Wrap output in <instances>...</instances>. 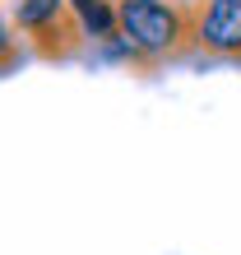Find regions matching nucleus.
I'll return each instance as SVG.
<instances>
[{
    "label": "nucleus",
    "instance_id": "1",
    "mask_svg": "<svg viewBox=\"0 0 241 255\" xmlns=\"http://www.w3.org/2000/svg\"><path fill=\"white\" fill-rule=\"evenodd\" d=\"M116 23H120V33H125L130 51H139V56L176 51V42L186 37L181 14L172 5H162V0H125V5L116 9Z\"/></svg>",
    "mask_w": 241,
    "mask_h": 255
},
{
    "label": "nucleus",
    "instance_id": "2",
    "mask_svg": "<svg viewBox=\"0 0 241 255\" xmlns=\"http://www.w3.org/2000/svg\"><path fill=\"white\" fill-rule=\"evenodd\" d=\"M200 42L223 56L241 51V0H209V9L200 19Z\"/></svg>",
    "mask_w": 241,
    "mask_h": 255
},
{
    "label": "nucleus",
    "instance_id": "3",
    "mask_svg": "<svg viewBox=\"0 0 241 255\" xmlns=\"http://www.w3.org/2000/svg\"><path fill=\"white\" fill-rule=\"evenodd\" d=\"M14 19L23 33H51L60 28V0H14Z\"/></svg>",
    "mask_w": 241,
    "mask_h": 255
},
{
    "label": "nucleus",
    "instance_id": "4",
    "mask_svg": "<svg viewBox=\"0 0 241 255\" xmlns=\"http://www.w3.org/2000/svg\"><path fill=\"white\" fill-rule=\"evenodd\" d=\"M70 5L79 9V19H84V28H88L93 37H116L120 23H116V14H112L107 0H70Z\"/></svg>",
    "mask_w": 241,
    "mask_h": 255
},
{
    "label": "nucleus",
    "instance_id": "5",
    "mask_svg": "<svg viewBox=\"0 0 241 255\" xmlns=\"http://www.w3.org/2000/svg\"><path fill=\"white\" fill-rule=\"evenodd\" d=\"M14 51V37H9V28L5 23H0V61H5V56Z\"/></svg>",
    "mask_w": 241,
    "mask_h": 255
}]
</instances>
